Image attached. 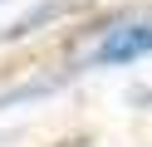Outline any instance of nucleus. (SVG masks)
<instances>
[{
  "label": "nucleus",
  "instance_id": "3",
  "mask_svg": "<svg viewBox=\"0 0 152 147\" xmlns=\"http://www.w3.org/2000/svg\"><path fill=\"white\" fill-rule=\"evenodd\" d=\"M137 103H152V88H147V93H137Z\"/></svg>",
  "mask_w": 152,
  "mask_h": 147
},
{
  "label": "nucleus",
  "instance_id": "2",
  "mask_svg": "<svg viewBox=\"0 0 152 147\" xmlns=\"http://www.w3.org/2000/svg\"><path fill=\"white\" fill-rule=\"evenodd\" d=\"M83 5H93V0H39L34 10H25L20 20H10V25L0 29V44H10V39H25V34H34V29L54 25V20L74 15V10H83Z\"/></svg>",
  "mask_w": 152,
  "mask_h": 147
},
{
  "label": "nucleus",
  "instance_id": "1",
  "mask_svg": "<svg viewBox=\"0 0 152 147\" xmlns=\"http://www.w3.org/2000/svg\"><path fill=\"white\" fill-rule=\"evenodd\" d=\"M147 54H152V20H123V25L103 29L98 44H88V54L74 64V74H83V69H123V64H137Z\"/></svg>",
  "mask_w": 152,
  "mask_h": 147
}]
</instances>
